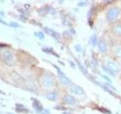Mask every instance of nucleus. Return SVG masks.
I'll list each match as a JSON object with an SVG mask.
<instances>
[{"label":"nucleus","instance_id":"f257e3e1","mask_svg":"<svg viewBox=\"0 0 121 114\" xmlns=\"http://www.w3.org/2000/svg\"><path fill=\"white\" fill-rule=\"evenodd\" d=\"M120 10L117 8H111L107 12V19L110 21H113L119 17Z\"/></svg>","mask_w":121,"mask_h":114},{"label":"nucleus","instance_id":"f03ea898","mask_svg":"<svg viewBox=\"0 0 121 114\" xmlns=\"http://www.w3.org/2000/svg\"><path fill=\"white\" fill-rule=\"evenodd\" d=\"M57 69H58V77H59V79H60V81L61 82L62 85H70V84L71 83V81H70V79L67 77V76L64 75V73L63 71H60V69L59 68H58L57 66H54Z\"/></svg>","mask_w":121,"mask_h":114},{"label":"nucleus","instance_id":"7ed1b4c3","mask_svg":"<svg viewBox=\"0 0 121 114\" xmlns=\"http://www.w3.org/2000/svg\"><path fill=\"white\" fill-rule=\"evenodd\" d=\"M106 66H107V68H109L111 71H112L113 73H117V72L120 71L119 66L116 62H113V61H108L106 62Z\"/></svg>","mask_w":121,"mask_h":114},{"label":"nucleus","instance_id":"20e7f679","mask_svg":"<svg viewBox=\"0 0 121 114\" xmlns=\"http://www.w3.org/2000/svg\"><path fill=\"white\" fill-rule=\"evenodd\" d=\"M43 84L45 87H51L55 85L54 79L51 75H45L43 78Z\"/></svg>","mask_w":121,"mask_h":114},{"label":"nucleus","instance_id":"39448f33","mask_svg":"<svg viewBox=\"0 0 121 114\" xmlns=\"http://www.w3.org/2000/svg\"><path fill=\"white\" fill-rule=\"evenodd\" d=\"M70 90L72 94H77V95H82L84 94V90H83L81 87H79L78 85H73L70 87Z\"/></svg>","mask_w":121,"mask_h":114},{"label":"nucleus","instance_id":"423d86ee","mask_svg":"<svg viewBox=\"0 0 121 114\" xmlns=\"http://www.w3.org/2000/svg\"><path fill=\"white\" fill-rule=\"evenodd\" d=\"M3 59L6 63H11L13 61V55L9 51H5L2 55Z\"/></svg>","mask_w":121,"mask_h":114},{"label":"nucleus","instance_id":"0eeeda50","mask_svg":"<svg viewBox=\"0 0 121 114\" xmlns=\"http://www.w3.org/2000/svg\"><path fill=\"white\" fill-rule=\"evenodd\" d=\"M63 100L67 104L73 105L76 104V99L73 96H71V95H66V96L64 97Z\"/></svg>","mask_w":121,"mask_h":114},{"label":"nucleus","instance_id":"6e6552de","mask_svg":"<svg viewBox=\"0 0 121 114\" xmlns=\"http://www.w3.org/2000/svg\"><path fill=\"white\" fill-rule=\"evenodd\" d=\"M98 49H99V50L101 52H105L106 51H107V49H108L107 44L105 43V42L104 40H100L99 42H98Z\"/></svg>","mask_w":121,"mask_h":114},{"label":"nucleus","instance_id":"1a4fd4ad","mask_svg":"<svg viewBox=\"0 0 121 114\" xmlns=\"http://www.w3.org/2000/svg\"><path fill=\"white\" fill-rule=\"evenodd\" d=\"M45 31L47 33H48L49 35H51L53 37H55V38H58L59 36H60V34L58 33H57L55 32V30H51V29H48V28H45Z\"/></svg>","mask_w":121,"mask_h":114},{"label":"nucleus","instance_id":"9d476101","mask_svg":"<svg viewBox=\"0 0 121 114\" xmlns=\"http://www.w3.org/2000/svg\"><path fill=\"white\" fill-rule=\"evenodd\" d=\"M57 97H58V94H57L56 92H51V93H48L47 94V99L49 100H52V101H54L57 99Z\"/></svg>","mask_w":121,"mask_h":114},{"label":"nucleus","instance_id":"9b49d317","mask_svg":"<svg viewBox=\"0 0 121 114\" xmlns=\"http://www.w3.org/2000/svg\"><path fill=\"white\" fill-rule=\"evenodd\" d=\"M113 31L117 33V35L121 36V24H117L114 27V29H113Z\"/></svg>","mask_w":121,"mask_h":114},{"label":"nucleus","instance_id":"f8f14e48","mask_svg":"<svg viewBox=\"0 0 121 114\" xmlns=\"http://www.w3.org/2000/svg\"><path fill=\"white\" fill-rule=\"evenodd\" d=\"M90 42H91V43H92V45L93 46V47L96 46V44H97V37H96L95 34H93V35L91 37Z\"/></svg>","mask_w":121,"mask_h":114},{"label":"nucleus","instance_id":"ddd939ff","mask_svg":"<svg viewBox=\"0 0 121 114\" xmlns=\"http://www.w3.org/2000/svg\"><path fill=\"white\" fill-rule=\"evenodd\" d=\"M33 106H34V108L36 109L37 110L43 109V107H42V105L40 104V103L38 102L37 100H34L33 101Z\"/></svg>","mask_w":121,"mask_h":114},{"label":"nucleus","instance_id":"4468645a","mask_svg":"<svg viewBox=\"0 0 121 114\" xmlns=\"http://www.w3.org/2000/svg\"><path fill=\"white\" fill-rule=\"evenodd\" d=\"M114 52H115V53H116L117 56L121 57V47H116L115 49H114Z\"/></svg>","mask_w":121,"mask_h":114},{"label":"nucleus","instance_id":"2eb2a0df","mask_svg":"<svg viewBox=\"0 0 121 114\" xmlns=\"http://www.w3.org/2000/svg\"><path fill=\"white\" fill-rule=\"evenodd\" d=\"M102 68H103L105 72H108V73H109L110 75H114V73H113L112 71H111L109 68H108L107 67H105L104 66H102Z\"/></svg>","mask_w":121,"mask_h":114},{"label":"nucleus","instance_id":"dca6fc26","mask_svg":"<svg viewBox=\"0 0 121 114\" xmlns=\"http://www.w3.org/2000/svg\"><path fill=\"white\" fill-rule=\"evenodd\" d=\"M74 48H75V49H76V50H77V51L78 52H80L82 51V47H81V46L79 45V44H77V45H76Z\"/></svg>","mask_w":121,"mask_h":114},{"label":"nucleus","instance_id":"f3484780","mask_svg":"<svg viewBox=\"0 0 121 114\" xmlns=\"http://www.w3.org/2000/svg\"><path fill=\"white\" fill-rule=\"evenodd\" d=\"M77 63H78V66H79V67L80 68L81 71H82L83 72V73H85V74H87V71L86 70V68H85L84 67H83V66H81V64L79 63V62H77Z\"/></svg>","mask_w":121,"mask_h":114},{"label":"nucleus","instance_id":"a211bd4d","mask_svg":"<svg viewBox=\"0 0 121 114\" xmlns=\"http://www.w3.org/2000/svg\"><path fill=\"white\" fill-rule=\"evenodd\" d=\"M37 36H38V37H39L40 40H43V39H44V37H45L44 33H43V32H41V31L37 33Z\"/></svg>","mask_w":121,"mask_h":114},{"label":"nucleus","instance_id":"6ab92c4d","mask_svg":"<svg viewBox=\"0 0 121 114\" xmlns=\"http://www.w3.org/2000/svg\"><path fill=\"white\" fill-rule=\"evenodd\" d=\"M10 25L14 27V28H18V27H19V24H17V23H16V22H11Z\"/></svg>","mask_w":121,"mask_h":114},{"label":"nucleus","instance_id":"aec40b11","mask_svg":"<svg viewBox=\"0 0 121 114\" xmlns=\"http://www.w3.org/2000/svg\"><path fill=\"white\" fill-rule=\"evenodd\" d=\"M86 5V2H79L78 3V5L79 6H84Z\"/></svg>","mask_w":121,"mask_h":114},{"label":"nucleus","instance_id":"412c9836","mask_svg":"<svg viewBox=\"0 0 121 114\" xmlns=\"http://www.w3.org/2000/svg\"><path fill=\"white\" fill-rule=\"evenodd\" d=\"M70 65H71V66H72V67H75V66H74V65H73V62H70Z\"/></svg>","mask_w":121,"mask_h":114}]
</instances>
